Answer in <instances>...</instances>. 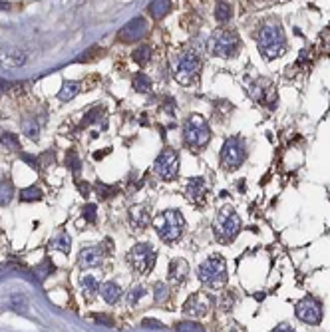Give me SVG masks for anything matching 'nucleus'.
Here are the masks:
<instances>
[{
    "mask_svg": "<svg viewBox=\"0 0 330 332\" xmlns=\"http://www.w3.org/2000/svg\"><path fill=\"white\" fill-rule=\"evenodd\" d=\"M0 144H2L6 149H10V151H20L18 137L12 135V133H0Z\"/></svg>",
    "mask_w": 330,
    "mask_h": 332,
    "instance_id": "c85d7f7f",
    "label": "nucleus"
},
{
    "mask_svg": "<svg viewBox=\"0 0 330 332\" xmlns=\"http://www.w3.org/2000/svg\"><path fill=\"white\" fill-rule=\"evenodd\" d=\"M144 326H147V328H161V322L159 320H153V318H146L144 320Z\"/></svg>",
    "mask_w": 330,
    "mask_h": 332,
    "instance_id": "58836bf2",
    "label": "nucleus"
},
{
    "mask_svg": "<svg viewBox=\"0 0 330 332\" xmlns=\"http://www.w3.org/2000/svg\"><path fill=\"white\" fill-rule=\"evenodd\" d=\"M201 70V58L195 52H185L181 54L179 62H177V70H175V78L181 84H189L195 76Z\"/></svg>",
    "mask_w": 330,
    "mask_h": 332,
    "instance_id": "9b49d317",
    "label": "nucleus"
},
{
    "mask_svg": "<svg viewBox=\"0 0 330 332\" xmlns=\"http://www.w3.org/2000/svg\"><path fill=\"white\" fill-rule=\"evenodd\" d=\"M102 115H104V110L98 106V108H92L84 115V126H92L96 122H102Z\"/></svg>",
    "mask_w": 330,
    "mask_h": 332,
    "instance_id": "c756f323",
    "label": "nucleus"
},
{
    "mask_svg": "<svg viewBox=\"0 0 330 332\" xmlns=\"http://www.w3.org/2000/svg\"><path fill=\"white\" fill-rule=\"evenodd\" d=\"M52 249H58V251H62V253H70V245H72V241H70V235L68 233H58L54 239H52Z\"/></svg>",
    "mask_w": 330,
    "mask_h": 332,
    "instance_id": "b1692460",
    "label": "nucleus"
},
{
    "mask_svg": "<svg viewBox=\"0 0 330 332\" xmlns=\"http://www.w3.org/2000/svg\"><path fill=\"white\" fill-rule=\"evenodd\" d=\"M100 293H102V298L108 302V304H115L120 298H122V289L117 282H104L100 287Z\"/></svg>",
    "mask_w": 330,
    "mask_h": 332,
    "instance_id": "a211bd4d",
    "label": "nucleus"
},
{
    "mask_svg": "<svg viewBox=\"0 0 330 332\" xmlns=\"http://www.w3.org/2000/svg\"><path fill=\"white\" fill-rule=\"evenodd\" d=\"M133 90L135 92H149L151 90V80L144 72H137L133 76Z\"/></svg>",
    "mask_w": 330,
    "mask_h": 332,
    "instance_id": "a878e982",
    "label": "nucleus"
},
{
    "mask_svg": "<svg viewBox=\"0 0 330 332\" xmlns=\"http://www.w3.org/2000/svg\"><path fill=\"white\" fill-rule=\"evenodd\" d=\"M66 163H68V167H72L74 173L80 171V159H78V153H76L74 149L68 151V155H66Z\"/></svg>",
    "mask_w": 330,
    "mask_h": 332,
    "instance_id": "c9c22d12",
    "label": "nucleus"
},
{
    "mask_svg": "<svg viewBox=\"0 0 330 332\" xmlns=\"http://www.w3.org/2000/svg\"><path fill=\"white\" fill-rule=\"evenodd\" d=\"M211 137V129L207 126V122L201 115H191L183 126V141L187 148L191 149H201L207 146Z\"/></svg>",
    "mask_w": 330,
    "mask_h": 332,
    "instance_id": "39448f33",
    "label": "nucleus"
},
{
    "mask_svg": "<svg viewBox=\"0 0 330 332\" xmlns=\"http://www.w3.org/2000/svg\"><path fill=\"white\" fill-rule=\"evenodd\" d=\"M271 332H296L293 326H289V324H278L276 328H273Z\"/></svg>",
    "mask_w": 330,
    "mask_h": 332,
    "instance_id": "a19ab883",
    "label": "nucleus"
},
{
    "mask_svg": "<svg viewBox=\"0 0 330 332\" xmlns=\"http://www.w3.org/2000/svg\"><path fill=\"white\" fill-rule=\"evenodd\" d=\"M287 40H285V32L280 28L278 22H269L261 28L258 32V50L267 60H275L285 52Z\"/></svg>",
    "mask_w": 330,
    "mask_h": 332,
    "instance_id": "f03ea898",
    "label": "nucleus"
},
{
    "mask_svg": "<svg viewBox=\"0 0 330 332\" xmlns=\"http://www.w3.org/2000/svg\"><path fill=\"white\" fill-rule=\"evenodd\" d=\"M239 229H241V219H239L237 211L231 205H225L213 223V233H215L217 241L231 243L239 235Z\"/></svg>",
    "mask_w": 330,
    "mask_h": 332,
    "instance_id": "7ed1b4c3",
    "label": "nucleus"
},
{
    "mask_svg": "<svg viewBox=\"0 0 330 332\" xmlns=\"http://www.w3.org/2000/svg\"><path fill=\"white\" fill-rule=\"evenodd\" d=\"M50 271H52V267H50V260L46 258V260L42 263V273H40V277H46V275H48Z\"/></svg>",
    "mask_w": 330,
    "mask_h": 332,
    "instance_id": "ea45409f",
    "label": "nucleus"
},
{
    "mask_svg": "<svg viewBox=\"0 0 330 332\" xmlns=\"http://www.w3.org/2000/svg\"><path fill=\"white\" fill-rule=\"evenodd\" d=\"M155 258H157V251L149 243H139V245H135L128 253V260L131 265V269L142 273V275H146V273H149L153 269Z\"/></svg>",
    "mask_w": 330,
    "mask_h": 332,
    "instance_id": "6e6552de",
    "label": "nucleus"
},
{
    "mask_svg": "<svg viewBox=\"0 0 330 332\" xmlns=\"http://www.w3.org/2000/svg\"><path fill=\"white\" fill-rule=\"evenodd\" d=\"M2 92H4V88H2V86H0V96H2Z\"/></svg>",
    "mask_w": 330,
    "mask_h": 332,
    "instance_id": "c03bdc74",
    "label": "nucleus"
},
{
    "mask_svg": "<svg viewBox=\"0 0 330 332\" xmlns=\"http://www.w3.org/2000/svg\"><path fill=\"white\" fill-rule=\"evenodd\" d=\"M149 60H151V48H149V46L144 44V46H139V48L133 50V62H135V64L146 66Z\"/></svg>",
    "mask_w": 330,
    "mask_h": 332,
    "instance_id": "bb28decb",
    "label": "nucleus"
},
{
    "mask_svg": "<svg viewBox=\"0 0 330 332\" xmlns=\"http://www.w3.org/2000/svg\"><path fill=\"white\" fill-rule=\"evenodd\" d=\"M40 199H42V191L38 189V185H30V187L20 191V201L32 203V201H40Z\"/></svg>",
    "mask_w": 330,
    "mask_h": 332,
    "instance_id": "393cba45",
    "label": "nucleus"
},
{
    "mask_svg": "<svg viewBox=\"0 0 330 332\" xmlns=\"http://www.w3.org/2000/svg\"><path fill=\"white\" fill-rule=\"evenodd\" d=\"M80 284H82V291H84V296L88 298V300H92L93 296L100 293V284H98V280L93 277H84L80 280Z\"/></svg>",
    "mask_w": 330,
    "mask_h": 332,
    "instance_id": "4be33fe9",
    "label": "nucleus"
},
{
    "mask_svg": "<svg viewBox=\"0 0 330 332\" xmlns=\"http://www.w3.org/2000/svg\"><path fill=\"white\" fill-rule=\"evenodd\" d=\"M153 227H155L159 239L163 243H175V241L181 239V235H183L185 219L177 209H167V211H161L153 219Z\"/></svg>",
    "mask_w": 330,
    "mask_h": 332,
    "instance_id": "f257e3e1",
    "label": "nucleus"
},
{
    "mask_svg": "<svg viewBox=\"0 0 330 332\" xmlns=\"http://www.w3.org/2000/svg\"><path fill=\"white\" fill-rule=\"evenodd\" d=\"M78 92H80V84L78 82H64V86L60 90V100H72Z\"/></svg>",
    "mask_w": 330,
    "mask_h": 332,
    "instance_id": "cd10ccee",
    "label": "nucleus"
},
{
    "mask_svg": "<svg viewBox=\"0 0 330 332\" xmlns=\"http://www.w3.org/2000/svg\"><path fill=\"white\" fill-rule=\"evenodd\" d=\"M78 187H80L82 195H84V197H88V193H90V187H88V185H84V181H82V183H78Z\"/></svg>",
    "mask_w": 330,
    "mask_h": 332,
    "instance_id": "79ce46f5",
    "label": "nucleus"
},
{
    "mask_svg": "<svg viewBox=\"0 0 330 332\" xmlns=\"http://www.w3.org/2000/svg\"><path fill=\"white\" fill-rule=\"evenodd\" d=\"M185 195L191 203H199L201 205L205 201V195H207V185H205V179L203 177H191L187 181V187H185Z\"/></svg>",
    "mask_w": 330,
    "mask_h": 332,
    "instance_id": "4468645a",
    "label": "nucleus"
},
{
    "mask_svg": "<svg viewBox=\"0 0 330 332\" xmlns=\"http://www.w3.org/2000/svg\"><path fill=\"white\" fill-rule=\"evenodd\" d=\"M106 257V251L102 249V245H92V247H86L80 251V257H78V265L82 269H92L98 267Z\"/></svg>",
    "mask_w": 330,
    "mask_h": 332,
    "instance_id": "ddd939ff",
    "label": "nucleus"
},
{
    "mask_svg": "<svg viewBox=\"0 0 330 332\" xmlns=\"http://www.w3.org/2000/svg\"><path fill=\"white\" fill-rule=\"evenodd\" d=\"M129 223L137 231L146 229L149 225V207L147 205H135L133 209H129Z\"/></svg>",
    "mask_w": 330,
    "mask_h": 332,
    "instance_id": "f3484780",
    "label": "nucleus"
},
{
    "mask_svg": "<svg viewBox=\"0 0 330 332\" xmlns=\"http://www.w3.org/2000/svg\"><path fill=\"white\" fill-rule=\"evenodd\" d=\"M231 16H233V8H231V4L225 2V0H219L217 6H215V20H217L219 24H225V22L231 20Z\"/></svg>",
    "mask_w": 330,
    "mask_h": 332,
    "instance_id": "412c9836",
    "label": "nucleus"
},
{
    "mask_svg": "<svg viewBox=\"0 0 330 332\" xmlns=\"http://www.w3.org/2000/svg\"><path fill=\"white\" fill-rule=\"evenodd\" d=\"M207 311H209V298H205L199 293L191 295L183 304V313L189 316H203L207 314Z\"/></svg>",
    "mask_w": 330,
    "mask_h": 332,
    "instance_id": "2eb2a0df",
    "label": "nucleus"
},
{
    "mask_svg": "<svg viewBox=\"0 0 330 332\" xmlns=\"http://www.w3.org/2000/svg\"><path fill=\"white\" fill-rule=\"evenodd\" d=\"M294 314L298 320H302L307 324H318L322 320V304L314 296H304L302 300L296 302Z\"/></svg>",
    "mask_w": 330,
    "mask_h": 332,
    "instance_id": "9d476101",
    "label": "nucleus"
},
{
    "mask_svg": "<svg viewBox=\"0 0 330 332\" xmlns=\"http://www.w3.org/2000/svg\"><path fill=\"white\" fill-rule=\"evenodd\" d=\"M146 32H147V20L137 16V18L129 20L128 24H124V28L117 32V38L122 42H135V40L144 38Z\"/></svg>",
    "mask_w": 330,
    "mask_h": 332,
    "instance_id": "f8f14e48",
    "label": "nucleus"
},
{
    "mask_svg": "<svg viewBox=\"0 0 330 332\" xmlns=\"http://www.w3.org/2000/svg\"><path fill=\"white\" fill-rule=\"evenodd\" d=\"M12 193H14V187H12V181L10 179H0V207L10 203L12 199Z\"/></svg>",
    "mask_w": 330,
    "mask_h": 332,
    "instance_id": "5701e85b",
    "label": "nucleus"
},
{
    "mask_svg": "<svg viewBox=\"0 0 330 332\" xmlns=\"http://www.w3.org/2000/svg\"><path fill=\"white\" fill-rule=\"evenodd\" d=\"M153 293H155V302H157V304H161V302H165V300H167V296H169V289L165 287V282H155Z\"/></svg>",
    "mask_w": 330,
    "mask_h": 332,
    "instance_id": "2f4dec72",
    "label": "nucleus"
},
{
    "mask_svg": "<svg viewBox=\"0 0 330 332\" xmlns=\"http://www.w3.org/2000/svg\"><path fill=\"white\" fill-rule=\"evenodd\" d=\"M22 159H24L28 165L32 167V169H40V163H38V159H34L32 155H26V153H22Z\"/></svg>",
    "mask_w": 330,
    "mask_h": 332,
    "instance_id": "4c0bfd02",
    "label": "nucleus"
},
{
    "mask_svg": "<svg viewBox=\"0 0 330 332\" xmlns=\"http://www.w3.org/2000/svg\"><path fill=\"white\" fill-rule=\"evenodd\" d=\"M247 159V144L241 135L229 137L221 148V165L225 169H239Z\"/></svg>",
    "mask_w": 330,
    "mask_h": 332,
    "instance_id": "0eeeda50",
    "label": "nucleus"
},
{
    "mask_svg": "<svg viewBox=\"0 0 330 332\" xmlns=\"http://www.w3.org/2000/svg\"><path fill=\"white\" fill-rule=\"evenodd\" d=\"M169 8H171V2H169V0H151L149 6H147L151 18H155V20L163 18L165 14L169 12Z\"/></svg>",
    "mask_w": 330,
    "mask_h": 332,
    "instance_id": "6ab92c4d",
    "label": "nucleus"
},
{
    "mask_svg": "<svg viewBox=\"0 0 330 332\" xmlns=\"http://www.w3.org/2000/svg\"><path fill=\"white\" fill-rule=\"evenodd\" d=\"M175 330L177 332H205L201 324H197V322H179V324H175Z\"/></svg>",
    "mask_w": 330,
    "mask_h": 332,
    "instance_id": "473e14b6",
    "label": "nucleus"
},
{
    "mask_svg": "<svg viewBox=\"0 0 330 332\" xmlns=\"http://www.w3.org/2000/svg\"><path fill=\"white\" fill-rule=\"evenodd\" d=\"M239 46H241V40H239V34L233 28H219L213 32L209 48L219 58H231V56L237 54Z\"/></svg>",
    "mask_w": 330,
    "mask_h": 332,
    "instance_id": "423d86ee",
    "label": "nucleus"
},
{
    "mask_svg": "<svg viewBox=\"0 0 330 332\" xmlns=\"http://www.w3.org/2000/svg\"><path fill=\"white\" fill-rule=\"evenodd\" d=\"M187 275H189V265L185 263L183 258H173V260L169 263V273H167L169 282H173V284H183Z\"/></svg>",
    "mask_w": 330,
    "mask_h": 332,
    "instance_id": "dca6fc26",
    "label": "nucleus"
},
{
    "mask_svg": "<svg viewBox=\"0 0 330 332\" xmlns=\"http://www.w3.org/2000/svg\"><path fill=\"white\" fill-rule=\"evenodd\" d=\"M10 306H12L14 311H18V313H24V309H26V298L22 295H12L10 296Z\"/></svg>",
    "mask_w": 330,
    "mask_h": 332,
    "instance_id": "f704fd0d",
    "label": "nucleus"
},
{
    "mask_svg": "<svg viewBox=\"0 0 330 332\" xmlns=\"http://www.w3.org/2000/svg\"><path fill=\"white\" fill-rule=\"evenodd\" d=\"M96 213H98V207L93 203H88L84 207V219L88 223H93L96 221Z\"/></svg>",
    "mask_w": 330,
    "mask_h": 332,
    "instance_id": "e433bc0d",
    "label": "nucleus"
},
{
    "mask_svg": "<svg viewBox=\"0 0 330 332\" xmlns=\"http://www.w3.org/2000/svg\"><path fill=\"white\" fill-rule=\"evenodd\" d=\"M96 320H98V322H106L108 326H111V320H110V318H106V316H100V314H98V316H96Z\"/></svg>",
    "mask_w": 330,
    "mask_h": 332,
    "instance_id": "37998d69",
    "label": "nucleus"
},
{
    "mask_svg": "<svg viewBox=\"0 0 330 332\" xmlns=\"http://www.w3.org/2000/svg\"><path fill=\"white\" fill-rule=\"evenodd\" d=\"M146 296H147V289L144 287V284H135V287H131V289H129V293L126 295L128 306H129V309L137 306V304H139V300H142V298H146Z\"/></svg>",
    "mask_w": 330,
    "mask_h": 332,
    "instance_id": "aec40b11",
    "label": "nucleus"
},
{
    "mask_svg": "<svg viewBox=\"0 0 330 332\" xmlns=\"http://www.w3.org/2000/svg\"><path fill=\"white\" fill-rule=\"evenodd\" d=\"M22 129H24V133H26L30 139H36L38 131H40L38 122H24V124H22Z\"/></svg>",
    "mask_w": 330,
    "mask_h": 332,
    "instance_id": "72a5a7b5",
    "label": "nucleus"
},
{
    "mask_svg": "<svg viewBox=\"0 0 330 332\" xmlns=\"http://www.w3.org/2000/svg\"><path fill=\"white\" fill-rule=\"evenodd\" d=\"M96 191L100 193L102 199H111V197L117 193V187H115V185H111L110 187V185H106V183H98L96 185Z\"/></svg>",
    "mask_w": 330,
    "mask_h": 332,
    "instance_id": "7c9ffc66",
    "label": "nucleus"
},
{
    "mask_svg": "<svg viewBox=\"0 0 330 332\" xmlns=\"http://www.w3.org/2000/svg\"><path fill=\"white\" fill-rule=\"evenodd\" d=\"M153 169H155V173L161 179H165V181L175 179L177 177V171H179V153L173 151V149H163L157 155V159L153 163Z\"/></svg>",
    "mask_w": 330,
    "mask_h": 332,
    "instance_id": "1a4fd4ad",
    "label": "nucleus"
},
{
    "mask_svg": "<svg viewBox=\"0 0 330 332\" xmlns=\"http://www.w3.org/2000/svg\"><path fill=\"white\" fill-rule=\"evenodd\" d=\"M199 280L209 289H219L227 280V265L221 255L209 257L199 267Z\"/></svg>",
    "mask_w": 330,
    "mask_h": 332,
    "instance_id": "20e7f679",
    "label": "nucleus"
}]
</instances>
